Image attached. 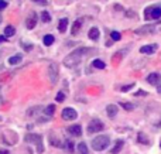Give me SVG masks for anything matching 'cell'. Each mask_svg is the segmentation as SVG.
Returning a JSON list of instances; mask_svg holds the SVG:
<instances>
[{"mask_svg": "<svg viewBox=\"0 0 161 154\" xmlns=\"http://www.w3.org/2000/svg\"><path fill=\"white\" fill-rule=\"evenodd\" d=\"M88 51H89V50H88V48H85V47L74 50L72 52L69 54V55L65 57V61H64L65 67H68V68H75V67H78L79 62L82 61V57L85 55V54H88Z\"/></svg>", "mask_w": 161, "mask_h": 154, "instance_id": "6da1fadb", "label": "cell"}, {"mask_svg": "<svg viewBox=\"0 0 161 154\" xmlns=\"http://www.w3.org/2000/svg\"><path fill=\"white\" fill-rule=\"evenodd\" d=\"M109 144H110V139L108 136H97L92 140V149L96 151H103L109 147Z\"/></svg>", "mask_w": 161, "mask_h": 154, "instance_id": "7a4b0ae2", "label": "cell"}, {"mask_svg": "<svg viewBox=\"0 0 161 154\" xmlns=\"http://www.w3.org/2000/svg\"><path fill=\"white\" fill-rule=\"evenodd\" d=\"M25 141L36 144L37 153H38V154L44 153V143H42V137L40 135H34V133H31V135H27V136H25Z\"/></svg>", "mask_w": 161, "mask_h": 154, "instance_id": "3957f363", "label": "cell"}, {"mask_svg": "<svg viewBox=\"0 0 161 154\" xmlns=\"http://www.w3.org/2000/svg\"><path fill=\"white\" fill-rule=\"evenodd\" d=\"M161 17V6H151V7H147L144 10V19L150 20V19H160Z\"/></svg>", "mask_w": 161, "mask_h": 154, "instance_id": "277c9868", "label": "cell"}, {"mask_svg": "<svg viewBox=\"0 0 161 154\" xmlns=\"http://www.w3.org/2000/svg\"><path fill=\"white\" fill-rule=\"evenodd\" d=\"M103 129H105L103 122L99 120V119H93V120H91V123L88 126V133H97V132H102Z\"/></svg>", "mask_w": 161, "mask_h": 154, "instance_id": "5b68a950", "label": "cell"}, {"mask_svg": "<svg viewBox=\"0 0 161 154\" xmlns=\"http://www.w3.org/2000/svg\"><path fill=\"white\" fill-rule=\"evenodd\" d=\"M48 75H50V81L55 85L57 81H58V65H57L55 62L50 65V68H48Z\"/></svg>", "mask_w": 161, "mask_h": 154, "instance_id": "8992f818", "label": "cell"}, {"mask_svg": "<svg viewBox=\"0 0 161 154\" xmlns=\"http://www.w3.org/2000/svg\"><path fill=\"white\" fill-rule=\"evenodd\" d=\"M76 118H78V113L72 107H65L62 110V119H65V120H75Z\"/></svg>", "mask_w": 161, "mask_h": 154, "instance_id": "52a82bcc", "label": "cell"}, {"mask_svg": "<svg viewBox=\"0 0 161 154\" xmlns=\"http://www.w3.org/2000/svg\"><path fill=\"white\" fill-rule=\"evenodd\" d=\"M154 31H156L154 25H143V27L134 30V33L136 34H150V33H154Z\"/></svg>", "mask_w": 161, "mask_h": 154, "instance_id": "ba28073f", "label": "cell"}, {"mask_svg": "<svg viewBox=\"0 0 161 154\" xmlns=\"http://www.w3.org/2000/svg\"><path fill=\"white\" fill-rule=\"evenodd\" d=\"M37 24V14L36 13H31V16L25 20V25H27L28 30H33Z\"/></svg>", "mask_w": 161, "mask_h": 154, "instance_id": "9c48e42d", "label": "cell"}, {"mask_svg": "<svg viewBox=\"0 0 161 154\" xmlns=\"http://www.w3.org/2000/svg\"><path fill=\"white\" fill-rule=\"evenodd\" d=\"M147 82H148L150 85H158L160 82H161V76H160V74H157V72L150 74V75L147 76Z\"/></svg>", "mask_w": 161, "mask_h": 154, "instance_id": "30bf717a", "label": "cell"}, {"mask_svg": "<svg viewBox=\"0 0 161 154\" xmlns=\"http://www.w3.org/2000/svg\"><path fill=\"white\" fill-rule=\"evenodd\" d=\"M157 50V44H150V45H144V47L140 48V52L142 54H153Z\"/></svg>", "mask_w": 161, "mask_h": 154, "instance_id": "8fae6325", "label": "cell"}, {"mask_svg": "<svg viewBox=\"0 0 161 154\" xmlns=\"http://www.w3.org/2000/svg\"><path fill=\"white\" fill-rule=\"evenodd\" d=\"M68 132H69L72 136H78L79 137V136L82 135V127H80L79 124H72V126L68 127Z\"/></svg>", "mask_w": 161, "mask_h": 154, "instance_id": "7c38bea8", "label": "cell"}, {"mask_svg": "<svg viewBox=\"0 0 161 154\" xmlns=\"http://www.w3.org/2000/svg\"><path fill=\"white\" fill-rule=\"evenodd\" d=\"M106 112H108L109 118H116V115H117V106H116V105H108V107H106Z\"/></svg>", "mask_w": 161, "mask_h": 154, "instance_id": "4fadbf2b", "label": "cell"}, {"mask_svg": "<svg viewBox=\"0 0 161 154\" xmlns=\"http://www.w3.org/2000/svg\"><path fill=\"white\" fill-rule=\"evenodd\" d=\"M99 36H100V31H99V28H96V27H92L91 30H89V38H91V40H93V41H96V40L99 38Z\"/></svg>", "mask_w": 161, "mask_h": 154, "instance_id": "5bb4252c", "label": "cell"}, {"mask_svg": "<svg viewBox=\"0 0 161 154\" xmlns=\"http://www.w3.org/2000/svg\"><path fill=\"white\" fill-rule=\"evenodd\" d=\"M21 59H23V57L20 55V54H16V55H13V57L8 58V64L10 65H17V64L21 62Z\"/></svg>", "mask_w": 161, "mask_h": 154, "instance_id": "9a60e30c", "label": "cell"}, {"mask_svg": "<svg viewBox=\"0 0 161 154\" xmlns=\"http://www.w3.org/2000/svg\"><path fill=\"white\" fill-rule=\"evenodd\" d=\"M68 27V19H61L59 20V24H58V30L59 33H65Z\"/></svg>", "mask_w": 161, "mask_h": 154, "instance_id": "2e32d148", "label": "cell"}, {"mask_svg": "<svg viewBox=\"0 0 161 154\" xmlns=\"http://www.w3.org/2000/svg\"><path fill=\"white\" fill-rule=\"evenodd\" d=\"M80 25H82V19H79V20H76L75 23H74V27H72V36H76V34L79 33V30H80Z\"/></svg>", "mask_w": 161, "mask_h": 154, "instance_id": "e0dca14e", "label": "cell"}, {"mask_svg": "<svg viewBox=\"0 0 161 154\" xmlns=\"http://www.w3.org/2000/svg\"><path fill=\"white\" fill-rule=\"evenodd\" d=\"M123 140H117L116 141V144H114V147L112 149V154H119L120 153V150L123 149Z\"/></svg>", "mask_w": 161, "mask_h": 154, "instance_id": "ac0fdd59", "label": "cell"}, {"mask_svg": "<svg viewBox=\"0 0 161 154\" xmlns=\"http://www.w3.org/2000/svg\"><path fill=\"white\" fill-rule=\"evenodd\" d=\"M78 154H89V150H88V146L85 143H79L78 144Z\"/></svg>", "mask_w": 161, "mask_h": 154, "instance_id": "d6986e66", "label": "cell"}, {"mask_svg": "<svg viewBox=\"0 0 161 154\" xmlns=\"http://www.w3.org/2000/svg\"><path fill=\"white\" fill-rule=\"evenodd\" d=\"M14 34H16V30H14L13 25H7V27L4 28V36L6 37H13Z\"/></svg>", "mask_w": 161, "mask_h": 154, "instance_id": "ffe728a7", "label": "cell"}, {"mask_svg": "<svg viewBox=\"0 0 161 154\" xmlns=\"http://www.w3.org/2000/svg\"><path fill=\"white\" fill-rule=\"evenodd\" d=\"M137 137H139V143H142V144H148L150 143V140L147 139V136H146L144 133H139Z\"/></svg>", "mask_w": 161, "mask_h": 154, "instance_id": "44dd1931", "label": "cell"}, {"mask_svg": "<svg viewBox=\"0 0 161 154\" xmlns=\"http://www.w3.org/2000/svg\"><path fill=\"white\" fill-rule=\"evenodd\" d=\"M42 41H44V44L48 47V45H51L54 42V36H51V34H47V36L42 38Z\"/></svg>", "mask_w": 161, "mask_h": 154, "instance_id": "7402d4cb", "label": "cell"}, {"mask_svg": "<svg viewBox=\"0 0 161 154\" xmlns=\"http://www.w3.org/2000/svg\"><path fill=\"white\" fill-rule=\"evenodd\" d=\"M54 112H55V106H54V105H48V106L45 107V115L47 116H53Z\"/></svg>", "mask_w": 161, "mask_h": 154, "instance_id": "603a6c76", "label": "cell"}, {"mask_svg": "<svg viewBox=\"0 0 161 154\" xmlns=\"http://www.w3.org/2000/svg\"><path fill=\"white\" fill-rule=\"evenodd\" d=\"M92 65H93L95 68H99V69H103V68L106 67V65H105V62H103V61H100V59H95V61H93V64H92Z\"/></svg>", "mask_w": 161, "mask_h": 154, "instance_id": "cb8c5ba5", "label": "cell"}, {"mask_svg": "<svg viewBox=\"0 0 161 154\" xmlns=\"http://www.w3.org/2000/svg\"><path fill=\"white\" fill-rule=\"evenodd\" d=\"M41 20L44 23H48L51 20V16H50V13H48V11H42L41 13Z\"/></svg>", "mask_w": 161, "mask_h": 154, "instance_id": "d4e9b609", "label": "cell"}, {"mask_svg": "<svg viewBox=\"0 0 161 154\" xmlns=\"http://www.w3.org/2000/svg\"><path fill=\"white\" fill-rule=\"evenodd\" d=\"M110 37H112V40H113V41H119V40L122 38V34L117 33V31H112Z\"/></svg>", "mask_w": 161, "mask_h": 154, "instance_id": "484cf974", "label": "cell"}, {"mask_svg": "<svg viewBox=\"0 0 161 154\" xmlns=\"http://www.w3.org/2000/svg\"><path fill=\"white\" fill-rule=\"evenodd\" d=\"M120 105H122V107L126 109V110H133L134 109V106L131 103H129V102H123V103H120Z\"/></svg>", "mask_w": 161, "mask_h": 154, "instance_id": "4316f807", "label": "cell"}, {"mask_svg": "<svg viewBox=\"0 0 161 154\" xmlns=\"http://www.w3.org/2000/svg\"><path fill=\"white\" fill-rule=\"evenodd\" d=\"M64 101H65V93L58 92V95H57V102H64Z\"/></svg>", "mask_w": 161, "mask_h": 154, "instance_id": "83f0119b", "label": "cell"}, {"mask_svg": "<svg viewBox=\"0 0 161 154\" xmlns=\"http://www.w3.org/2000/svg\"><path fill=\"white\" fill-rule=\"evenodd\" d=\"M134 86V84H130V85H126V86H122V91L123 92H126V91H129V89H131V88Z\"/></svg>", "mask_w": 161, "mask_h": 154, "instance_id": "f1b7e54d", "label": "cell"}, {"mask_svg": "<svg viewBox=\"0 0 161 154\" xmlns=\"http://www.w3.org/2000/svg\"><path fill=\"white\" fill-rule=\"evenodd\" d=\"M6 7H7V3L4 0H0V10H4Z\"/></svg>", "mask_w": 161, "mask_h": 154, "instance_id": "f546056e", "label": "cell"}, {"mask_svg": "<svg viewBox=\"0 0 161 154\" xmlns=\"http://www.w3.org/2000/svg\"><path fill=\"white\" fill-rule=\"evenodd\" d=\"M34 3H38V4H47V0H33Z\"/></svg>", "mask_w": 161, "mask_h": 154, "instance_id": "4dcf8cb0", "label": "cell"}, {"mask_svg": "<svg viewBox=\"0 0 161 154\" xmlns=\"http://www.w3.org/2000/svg\"><path fill=\"white\" fill-rule=\"evenodd\" d=\"M136 95H137V96H143V95H147V92H146V91H139Z\"/></svg>", "mask_w": 161, "mask_h": 154, "instance_id": "1f68e13d", "label": "cell"}, {"mask_svg": "<svg viewBox=\"0 0 161 154\" xmlns=\"http://www.w3.org/2000/svg\"><path fill=\"white\" fill-rule=\"evenodd\" d=\"M31 48H33V45H24V50L25 51H30Z\"/></svg>", "mask_w": 161, "mask_h": 154, "instance_id": "d6a6232c", "label": "cell"}, {"mask_svg": "<svg viewBox=\"0 0 161 154\" xmlns=\"http://www.w3.org/2000/svg\"><path fill=\"white\" fill-rule=\"evenodd\" d=\"M6 40H7V37H6V36H0V42L6 41Z\"/></svg>", "mask_w": 161, "mask_h": 154, "instance_id": "836d02e7", "label": "cell"}, {"mask_svg": "<svg viewBox=\"0 0 161 154\" xmlns=\"http://www.w3.org/2000/svg\"><path fill=\"white\" fill-rule=\"evenodd\" d=\"M0 154H10L8 150H0Z\"/></svg>", "mask_w": 161, "mask_h": 154, "instance_id": "e575fe53", "label": "cell"}, {"mask_svg": "<svg viewBox=\"0 0 161 154\" xmlns=\"http://www.w3.org/2000/svg\"><path fill=\"white\" fill-rule=\"evenodd\" d=\"M127 16L129 17H134V13H133V11H127Z\"/></svg>", "mask_w": 161, "mask_h": 154, "instance_id": "d590c367", "label": "cell"}, {"mask_svg": "<svg viewBox=\"0 0 161 154\" xmlns=\"http://www.w3.org/2000/svg\"><path fill=\"white\" fill-rule=\"evenodd\" d=\"M2 20H3V17H2V14H0V23H2Z\"/></svg>", "mask_w": 161, "mask_h": 154, "instance_id": "8d00e7d4", "label": "cell"}, {"mask_svg": "<svg viewBox=\"0 0 161 154\" xmlns=\"http://www.w3.org/2000/svg\"><path fill=\"white\" fill-rule=\"evenodd\" d=\"M160 147H161V143H160Z\"/></svg>", "mask_w": 161, "mask_h": 154, "instance_id": "74e56055", "label": "cell"}]
</instances>
